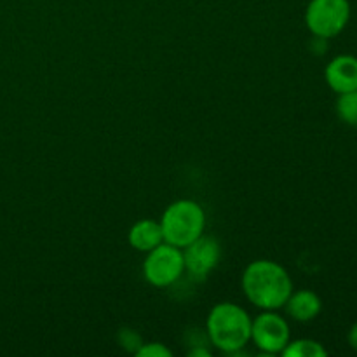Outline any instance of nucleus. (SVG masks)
I'll return each mask as SVG.
<instances>
[{
  "mask_svg": "<svg viewBox=\"0 0 357 357\" xmlns=\"http://www.w3.org/2000/svg\"><path fill=\"white\" fill-rule=\"evenodd\" d=\"M159 223L164 243L183 250L204 234L206 213L199 202L192 199H180L167 206Z\"/></svg>",
  "mask_w": 357,
  "mask_h": 357,
  "instance_id": "obj_3",
  "label": "nucleus"
},
{
  "mask_svg": "<svg viewBox=\"0 0 357 357\" xmlns=\"http://www.w3.org/2000/svg\"><path fill=\"white\" fill-rule=\"evenodd\" d=\"M185 272L183 251L176 246L162 243L146 253L143 261V275L146 282L155 288H167L174 284Z\"/></svg>",
  "mask_w": 357,
  "mask_h": 357,
  "instance_id": "obj_5",
  "label": "nucleus"
},
{
  "mask_svg": "<svg viewBox=\"0 0 357 357\" xmlns=\"http://www.w3.org/2000/svg\"><path fill=\"white\" fill-rule=\"evenodd\" d=\"M253 319L241 305L222 302L215 305L206 321V335L213 347L229 356H237L251 342Z\"/></svg>",
  "mask_w": 357,
  "mask_h": 357,
  "instance_id": "obj_2",
  "label": "nucleus"
},
{
  "mask_svg": "<svg viewBox=\"0 0 357 357\" xmlns=\"http://www.w3.org/2000/svg\"><path fill=\"white\" fill-rule=\"evenodd\" d=\"M119 342H121V345L126 349V351L135 352V354H136V351H138V349L142 347V344H143L142 337H139V335L136 333V331L128 330V328L121 330V333H119Z\"/></svg>",
  "mask_w": 357,
  "mask_h": 357,
  "instance_id": "obj_14",
  "label": "nucleus"
},
{
  "mask_svg": "<svg viewBox=\"0 0 357 357\" xmlns=\"http://www.w3.org/2000/svg\"><path fill=\"white\" fill-rule=\"evenodd\" d=\"M284 309L291 319L298 323H310L316 319L323 310V300L312 289H298L289 295Z\"/></svg>",
  "mask_w": 357,
  "mask_h": 357,
  "instance_id": "obj_9",
  "label": "nucleus"
},
{
  "mask_svg": "<svg viewBox=\"0 0 357 357\" xmlns=\"http://www.w3.org/2000/svg\"><path fill=\"white\" fill-rule=\"evenodd\" d=\"M347 342H349V345H351V347L354 349V351L357 352V323L354 324V326L351 328V330H349Z\"/></svg>",
  "mask_w": 357,
  "mask_h": 357,
  "instance_id": "obj_15",
  "label": "nucleus"
},
{
  "mask_svg": "<svg viewBox=\"0 0 357 357\" xmlns=\"http://www.w3.org/2000/svg\"><path fill=\"white\" fill-rule=\"evenodd\" d=\"M129 244H131L132 250L142 251V253H149L153 248H157L159 244L164 243L162 229H160V223L155 220H139L135 225L131 227L128 236Z\"/></svg>",
  "mask_w": 357,
  "mask_h": 357,
  "instance_id": "obj_10",
  "label": "nucleus"
},
{
  "mask_svg": "<svg viewBox=\"0 0 357 357\" xmlns=\"http://www.w3.org/2000/svg\"><path fill=\"white\" fill-rule=\"evenodd\" d=\"M181 251H183L185 271L197 281L208 278L222 258V248H220L218 241L204 236V234Z\"/></svg>",
  "mask_w": 357,
  "mask_h": 357,
  "instance_id": "obj_7",
  "label": "nucleus"
},
{
  "mask_svg": "<svg viewBox=\"0 0 357 357\" xmlns=\"http://www.w3.org/2000/svg\"><path fill=\"white\" fill-rule=\"evenodd\" d=\"M351 20L349 0H310L305 9V24L314 37L333 38Z\"/></svg>",
  "mask_w": 357,
  "mask_h": 357,
  "instance_id": "obj_4",
  "label": "nucleus"
},
{
  "mask_svg": "<svg viewBox=\"0 0 357 357\" xmlns=\"http://www.w3.org/2000/svg\"><path fill=\"white\" fill-rule=\"evenodd\" d=\"M251 340L264 354H282L291 340L288 321L275 310H264L251 324Z\"/></svg>",
  "mask_w": 357,
  "mask_h": 357,
  "instance_id": "obj_6",
  "label": "nucleus"
},
{
  "mask_svg": "<svg viewBox=\"0 0 357 357\" xmlns=\"http://www.w3.org/2000/svg\"><path fill=\"white\" fill-rule=\"evenodd\" d=\"M337 115L344 124L357 128V89L338 94Z\"/></svg>",
  "mask_w": 357,
  "mask_h": 357,
  "instance_id": "obj_12",
  "label": "nucleus"
},
{
  "mask_svg": "<svg viewBox=\"0 0 357 357\" xmlns=\"http://www.w3.org/2000/svg\"><path fill=\"white\" fill-rule=\"evenodd\" d=\"M136 356H139V357H171L173 356V352H171L164 344H159V342H150V344H145V342H143L142 347L136 351Z\"/></svg>",
  "mask_w": 357,
  "mask_h": 357,
  "instance_id": "obj_13",
  "label": "nucleus"
},
{
  "mask_svg": "<svg viewBox=\"0 0 357 357\" xmlns=\"http://www.w3.org/2000/svg\"><path fill=\"white\" fill-rule=\"evenodd\" d=\"M284 357H324L328 356V351L319 344L317 340H310V338H300V340L291 342L286 345L282 351Z\"/></svg>",
  "mask_w": 357,
  "mask_h": 357,
  "instance_id": "obj_11",
  "label": "nucleus"
},
{
  "mask_svg": "<svg viewBox=\"0 0 357 357\" xmlns=\"http://www.w3.org/2000/svg\"><path fill=\"white\" fill-rule=\"evenodd\" d=\"M324 80L337 94L357 89V58L340 54L331 59L324 70Z\"/></svg>",
  "mask_w": 357,
  "mask_h": 357,
  "instance_id": "obj_8",
  "label": "nucleus"
},
{
  "mask_svg": "<svg viewBox=\"0 0 357 357\" xmlns=\"http://www.w3.org/2000/svg\"><path fill=\"white\" fill-rule=\"evenodd\" d=\"M248 302L261 310H278L284 307L293 293L291 275L274 260H255L244 268L241 279Z\"/></svg>",
  "mask_w": 357,
  "mask_h": 357,
  "instance_id": "obj_1",
  "label": "nucleus"
}]
</instances>
